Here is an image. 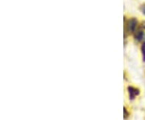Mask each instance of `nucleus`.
<instances>
[{
    "instance_id": "1",
    "label": "nucleus",
    "mask_w": 145,
    "mask_h": 120,
    "mask_svg": "<svg viewBox=\"0 0 145 120\" xmlns=\"http://www.w3.org/2000/svg\"><path fill=\"white\" fill-rule=\"evenodd\" d=\"M136 27H137V21L135 20V19L130 20L127 23V29L129 32H134Z\"/></svg>"
},
{
    "instance_id": "2",
    "label": "nucleus",
    "mask_w": 145,
    "mask_h": 120,
    "mask_svg": "<svg viewBox=\"0 0 145 120\" xmlns=\"http://www.w3.org/2000/svg\"><path fill=\"white\" fill-rule=\"evenodd\" d=\"M127 89H128V94H129V98L131 100L135 99V97L140 94V90L138 89H135L132 86H129Z\"/></svg>"
},
{
    "instance_id": "3",
    "label": "nucleus",
    "mask_w": 145,
    "mask_h": 120,
    "mask_svg": "<svg viewBox=\"0 0 145 120\" xmlns=\"http://www.w3.org/2000/svg\"><path fill=\"white\" fill-rule=\"evenodd\" d=\"M135 40H137L138 41L142 40V39L144 38V32H143L142 31H136L135 34Z\"/></svg>"
},
{
    "instance_id": "4",
    "label": "nucleus",
    "mask_w": 145,
    "mask_h": 120,
    "mask_svg": "<svg viewBox=\"0 0 145 120\" xmlns=\"http://www.w3.org/2000/svg\"><path fill=\"white\" fill-rule=\"evenodd\" d=\"M141 51H142V55H143V61L145 62V42L143 44V45H142Z\"/></svg>"
},
{
    "instance_id": "5",
    "label": "nucleus",
    "mask_w": 145,
    "mask_h": 120,
    "mask_svg": "<svg viewBox=\"0 0 145 120\" xmlns=\"http://www.w3.org/2000/svg\"><path fill=\"white\" fill-rule=\"evenodd\" d=\"M123 113H124V118L127 119L128 117V112L127 111V109L126 108H123Z\"/></svg>"
},
{
    "instance_id": "6",
    "label": "nucleus",
    "mask_w": 145,
    "mask_h": 120,
    "mask_svg": "<svg viewBox=\"0 0 145 120\" xmlns=\"http://www.w3.org/2000/svg\"><path fill=\"white\" fill-rule=\"evenodd\" d=\"M141 10H142V12H143V13L145 15V5L141 7Z\"/></svg>"
}]
</instances>
